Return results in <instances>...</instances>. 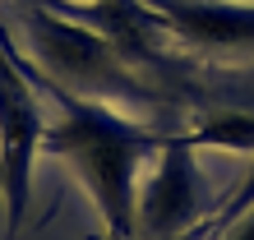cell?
Returning <instances> with one entry per match:
<instances>
[{
  "mask_svg": "<svg viewBox=\"0 0 254 240\" xmlns=\"http://www.w3.org/2000/svg\"><path fill=\"white\" fill-rule=\"evenodd\" d=\"M203 217H213V194L199 171V148L185 134H167L139 180V231L181 236Z\"/></svg>",
  "mask_w": 254,
  "mask_h": 240,
  "instance_id": "cell-4",
  "label": "cell"
},
{
  "mask_svg": "<svg viewBox=\"0 0 254 240\" xmlns=\"http://www.w3.org/2000/svg\"><path fill=\"white\" fill-rule=\"evenodd\" d=\"M157 28L199 51H254V0H143Z\"/></svg>",
  "mask_w": 254,
  "mask_h": 240,
  "instance_id": "cell-5",
  "label": "cell"
},
{
  "mask_svg": "<svg viewBox=\"0 0 254 240\" xmlns=\"http://www.w3.org/2000/svg\"><path fill=\"white\" fill-rule=\"evenodd\" d=\"M213 240H254V208H250V213H241L231 227H222Z\"/></svg>",
  "mask_w": 254,
  "mask_h": 240,
  "instance_id": "cell-8",
  "label": "cell"
},
{
  "mask_svg": "<svg viewBox=\"0 0 254 240\" xmlns=\"http://www.w3.org/2000/svg\"><path fill=\"white\" fill-rule=\"evenodd\" d=\"M250 208H254V167L241 176V180H236V189L227 194V199H222L217 208H213V217H208V227H213V236L222 231V227H231V222L236 217H241V213H250Z\"/></svg>",
  "mask_w": 254,
  "mask_h": 240,
  "instance_id": "cell-7",
  "label": "cell"
},
{
  "mask_svg": "<svg viewBox=\"0 0 254 240\" xmlns=\"http://www.w3.org/2000/svg\"><path fill=\"white\" fill-rule=\"evenodd\" d=\"M51 120L42 116L28 56L0 28V199L9 208V227H23V213L33 203V162L42 153Z\"/></svg>",
  "mask_w": 254,
  "mask_h": 240,
  "instance_id": "cell-3",
  "label": "cell"
},
{
  "mask_svg": "<svg viewBox=\"0 0 254 240\" xmlns=\"http://www.w3.org/2000/svg\"><path fill=\"white\" fill-rule=\"evenodd\" d=\"M194 148H227V153H254V111H217L185 129Z\"/></svg>",
  "mask_w": 254,
  "mask_h": 240,
  "instance_id": "cell-6",
  "label": "cell"
},
{
  "mask_svg": "<svg viewBox=\"0 0 254 240\" xmlns=\"http://www.w3.org/2000/svg\"><path fill=\"white\" fill-rule=\"evenodd\" d=\"M28 69H33V60H28ZM33 83L61 107V116L47 125L42 153L61 157L79 176V185L88 189V199L102 213L111 236L121 240L134 236L139 231V180L148 162L157 157V148L167 143V134L129 116L121 102L69 93L65 83L42 79L37 69H33Z\"/></svg>",
  "mask_w": 254,
  "mask_h": 240,
  "instance_id": "cell-1",
  "label": "cell"
},
{
  "mask_svg": "<svg viewBox=\"0 0 254 240\" xmlns=\"http://www.w3.org/2000/svg\"><path fill=\"white\" fill-rule=\"evenodd\" d=\"M28 51H33V69L42 79L65 83L69 93L107 97V102L139 93V79H134L125 51L93 23L61 14L56 5H37L28 14Z\"/></svg>",
  "mask_w": 254,
  "mask_h": 240,
  "instance_id": "cell-2",
  "label": "cell"
}]
</instances>
